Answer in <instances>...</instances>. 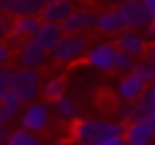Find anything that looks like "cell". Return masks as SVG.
Wrapping results in <instances>:
<instances>
[{"mask_svg": "<svg viewBox=\"0 0 155 145\" xmlns=\"http://www.w3.org/2000/svg\"><path fill=\"white\" fill-rule=\"evenodd\" d=\"M99 34H121L126 27H124V19L119 14L116 7H107L102 12H97V27H94Z\"/></svg>", "mask_w": 155, "mask_h": 145, "instance_id": "2e32d148", "label": "cell"}, {"mask_svg": "<svg viewBox=\"0 0 155 145\" xmlns=\"http://www.w3.org/2000/svg\"><path fill=\"white\" fill-rule=\"evenodd\" d=\"M0 104H2L10 114H15V116H19V114H22V109H24V102H22L15 92H7V94L0 99Z\"/></svg>", "mask_w": 155, "mask_h": 145, "instance_id": "603a6c76", "label": "cell"}, {"mask_svg": "<svg viewBox=\"0 0 155 145\" xmlns=\"http://www.w3.org/2000/svg\"><path fill=\"white\" fill-rule=\"evenodd\" d=\"M150 102L143 97V99H138V102H128V104H121L119 106V123H124V126H128V123H133V121H145L148 118V114H150Z\"/></svg>", "mask_w": 155, "mask_h": 145, "instance_id": "5bb4252c", "label": "cell"}, {"mask_svg": "<svg viewBox=\"0 0 155 145\" xmlns=\"http://www.w3.org/2000/svg\"><path fill=\"white\" fill-rule=\"evenodd\" d=\"M15 58H17L19 68H24V70H39L41 65H46L48 53H46L34 39H29V41H24V44L15 51Z\"/></svg>", "mask_w": 155, "mask_h": 145, "instance_id": "ba28073f", "label": "cell"}, {"mask_svg": "<svg viewBox=\"0 0 155 145\" xmlns=\"http://www.w3.org/2000/svg\"><path fill=\"white\" fill-rule=\"evenodd\" d=\"M7 145H46V143H44L41 135H36V133H29V130H24V128H15V130H10V135H7Z\"/></svg>", "mask_w": 155, "mask_h": 145, "instance_id": "ffe728a7", "label": "cell"}, {"mask_svg": "<svg viewBox=\"0 0 155 145\" xmlns=\"http://www.w3.org/2000/svg\"><path fill=\"white\" fill-rule=\"evenodd\" d=\"M12 92L24 102V106L31 104V102H39V94L44 92L41 72H39V70L17 68V70H15V80H12Z\"/></svg>", "mask_w": 155, "mask_h": 145, "instance_id": "277c9868", "label": "cell"}, {"mask_svg": "<svg viewBox=\"0 0 155 145\" xmlns=\"http://www.w3.org/2000/svg\"><path fill=\"white\" fill-rule=\"evenodd\" d=\"M145 10L150 14V24H155V0H145Z\"/></svg>", "mask_w": 155, "mask_h": 145, "instance_id": "f1b7e54d", "label": "cell"}, {"mask_svg": "<svg viewBox=\"0 0 155 145\" xmlns=\"http://www.w3.org/2000/svg\"><path fill=\"white\" fill-rule=\"evenodd\" d=\"M148 123H150V128H153V133H155V109H150V114H148V118H145Z\"/></svg>", "mask_w": 155, "mask_h": 145, "instance_id": "d6a6232c", "label": "cell"}, {"mask_svg": "<svg viewBox=\"0 0 155 145\" xmlns=\"http://www.w3.org/2000/svg\"><path fill=\"white\" fill-rule=\"evenodd\" d=\"M114 46H116L121 53L131 56V58L145 56V51H148L145 34H140V31H131V29H124L121 34H116V39H114Z\"/></svg>", "mask_w": 155, "mask_h": 145, "instance_id": "9c48e42d", "label": "cell"}, {"mask_svg": "<svg viewBox=\"0 0 155 145\" xmlns=\"http://www.w3.org/2000/svg\"><path fill=\"white\" fill-rule=\"evenodd\" d=\"M153 145H155V143H153Z\"/></svg>", "mask_w": 155, "mask_h": 145, "instance_id": "e575fe53", "label": "cell"}, {"mask_svg": "<svg viewBox=\"0 0 155 145\" xmlns=\"http://www.w3.org/2000/svg\"><path fill=\"white\" fill-rule=\"evenodd\" d=\"M145 99H148V102H150V106L155 109V85H150V87L145 89Z\"/></svg>", "mask_w": 155, "mask_h": 145, "instance_id": "f546056e", "label": "cell"}, {"mask_svg": "<svg viewBox=\"0 0 155 145\" xmlns=\"http://www.w3.org/2000/svg\"><path fill=\"white\" fill-rule=\"evenodd\" d=\"M124 140H126V145H153L155 143V133H153L148 121H133V123L126 126Z\"/></svg>", "mask_w": 155, "mask_h": 145, "instance_id": "9a60e30c", "label": "cell"}, {"mask_svg": "<svg viewBox=\"0 0 155 145\" xmlns=\"http://www.w3.org/2000/svg\"><path fill=\"white\" fill-rule=\"evenodd\" d=\"M145 41H148V46H155V24H150L145 29Z\"/></svg>", "mask_w": 155, "mask_h": 145, "instance_id": "83f0119b", "label": "cell"}, {"mask_svg": "<svg viewBox=\"0 0 155 145\" xmlns=\"http://www.w3.org/2000/svg\"><path fill=\"white\" fill-rule=\"evenodd\" d=\"M53 111L58 114L61 121H70V123L80 121V109H78V104H75L70 97H63V99L53 102Z\"/></svg>", "mask_w": 155, "mask_h": 145, "instance_id": "ac0fdd59", "label": "cell"}, {"mask_svg": "<svg viewBox=\"0 0 155 145\" xmlns=\"http://www.w3.org/2000/svg\"><path fill=\"white\" fill-rule=\"evenodd\" d=\"M39 27H41V19H39V17H17V19H15V24H12L10 46L17 51L24 41H29V39H34V36H36Z\"/></svg>", "mask_w": 155, "mask_h": 145, "instance_id": "8fae6325", "label": "cell"}, {"mask_svg": "<svg viewBox=\"0 0 155 145\" xmlns=\"http://www.w3.org/2000/svg\"><path fill=\"white\" fill-rule=\"evenodd\" d=\"M145 89H148V85H145L136 72H131V75H126V77H121V80L116 82V94H119V99H121L124 104L143 99V97H145Z\"/></svg>", "mask_w": 155, "mask_h": 145, "instance_id": "7c38bea8", "label": "cell"}, {"mask_svg": "<svg viewBox=\"0 0 155 145\" xmlns=\"http://www.w3.org/2000/svg\"><path fill=\"white\" fill-rule=\"evenodd\" d=\"M116 56H119V48L111 41H99V44L90 46L85 63L99 72H114L116 70Z\"/></svg>", "mask_w": 155, "mask_h": 145, "instance_id": "5b68a950", "label": "cell"}, {"mask_svg": "<svg viewBox=\"0 0 155 145\" xmlns=\"http://www.w3.org/2000/svg\"><path fill=\"white\" fill-rule=\"evenodd\" d=\"M15 118H19V116L10 114V111H7V109H5L2 104H0V128H7V126H10L12 121H15Z\"/></svg>", "mask_w": 155, "mask_h": 145, "instance_id": "4316f807", "label": "cell"}, {"mask_svg": "<svg viewBox=\"0 0 155 145\" xmlns=\"http://www.w3.org/2000/svg\"><path fill=\"white\" fill-rule=\"evenodd\" d=\"M116 10H119V14H121L126 29L140 31V29H148V27H150V14H148V10H145V2L128 0V2L116 5Z\"/></svg>", "mask_w": 155, "mask_h": 145, "instance_id": "8992f818", "label": "cell"}, {"mask_svg": "<svg viewBox=\"0 0 155 145\" xmlns=\"http://www.w3.org/2000/svg\"><path fill=\"white\" fill-rule=\"evenodd\" d=\"M97 27V12L94 10H87V7H75V12L61 24L63 34L65 36H73V34H87L90 29Z\"/></svg>", "mask_w": 155, "mask_h": 145, "instance_id": "52a82bcc", "label": "cell"}, {"mask_svg": "<svg viewBox=\"0 0 155 145\" xmlns=\"http://www.w3.org/2000/svg\"><path fill=\"white\" fill-rule=\"evenodd\" d=\"M51 116H53V104L51 102H31L19 114V128L39 135L51 126Z\"/></svg>", "mask_w": 155, "mask_h": 145, "instance_id": "3957f363", "label": "cell"}, {"mask_svg": "<svg viewBox=\"0 0 155 145\" xmlns=\"http://www.w3.org/2000/svg\"><path fill=\"white\" fill-rule=\"evenodd\" d=\"M12 58H15V48L7 41H0V68H7Z\"/></svg>", "mask_w": 155, "mask_h": 145, "instance_id": "484cf974", "label": "cell"}, {"mask_svg": "<svg viewBox=\"0 0 155 145\" xmlns=\"http://www.w3.org/2000/svg\"><path fill=\"white\" fill-rule=\"evenodd\" d=\"M12 80H15V70L7 65V68H0V99L12 92Z\"/></svg>", "mask_w": 155, "mask_h": 145, "instance_id": "cb8c5ba5", "label": "cell"}, {"mask_svg": "<svg viewBox=\"0 0 155 145\" xmlns=\"http://www.w3.org/2000/svg\"><path fill=\"white\" fill-rule=\"evenodd\" d=\"M12 24H15V19L10 14L0 12V41H5L7 36H12Z\"/></svg>", "mask_w": 155, "mask_h": 145, "instance_id": "d4e9b609", "label": "cell"}, {"mask_svg": "<svg viewBox=\"0 0 155 145\" xmlns=\"http://www.w3.org/2000/svg\"><path fill=\"white\" fill-rule=\"evenodd\" d=\"M136 65H138L136 58H131V56H126V53L119 51V56H116V70H114V72H121V75L126 77V75H131V72L136 70Z\"/></svg>", "mask_w": 155, "mask_h": 145, "instance_id": "7402d4cb", "label": "cell"}, {"mask_svg": "<svg viewBox=\"0 0 155 145\" xmlns=\"http://www.w3.org/2000/svg\"><path fill=\"white\" fill-rule=\"evenodd\" d=\"M7 135H10V130L7 128H0V145H7Z\"/></svg>", "mask_w": 155, "mask_h": 145, "instance_id": "836d02e7", "label": "cell"}, {"mask_svg": "<svg viewBox=\"0 0 155 145\" xmlns=\"http://www.w3.org/2000/svg\"><path fill=\"white\" fill-rule=\"evenodd\" d=\"M133 72H136V75H138L148 87H150V85H155V65H153L150 60H145V58H143V60H138V65H136V70H133Z\"/></svg>", "mask_w": 155, "mask_h": 145, "instance_id": "44dd1931", "label": "cell"}, {"mask_svg": "<svg viewBox=\"0 0 155 145\" xmlns=\"http://www.w3.org/2000/svg\"><path fill=\"white\" fill-rule=\"evenodd\" d=\"M90 51V41L85 34H73V36H63L61 44L51 51V60L58 65H75L80 60L87 58Z\"/></svg>", "mask_w": 155, "mask_h": 145, "instance_id": "7a4b0ae2", "label": "cell"}, {"mask_svg": "<svg viewBox=\"0 0 155 145\" xmlns=\"http://www.w3.org/2000/svg\"><path fill=\"white\" fill-rule=\"evenodd\" d=\"M102 145H126V140H124V135H116V138H109V140H104Z\"/></svg>", "mask_w": 155, "mask_h": 145, "instance_id": "4dcf8cb0", "label": "cell"}, {"mask_svg": "<svg viewBox=\"0 0 155 145\" xmlns=\"http://www.w3.org/2000/svg\"><path fill=\"white\" fill-rule=\"evenodd\" d=\"M73 12H75V5L73 2H68V0H51V2L44 5L39 19L46 22V24H63Z\"/></svg>", "mask_w": 155, "mask_h": 145, "instance_id": "4fadbf2b", "label": "cell"}, {"mask_svg": "<svg viewBox=\"0 0 155 145\" xmlns=\"http://www.w3.org/2000/svg\"><path fill=\"white\" fill-rule=\"evenodd\" d=\"M65 34H63V29H61V24H46V22H41V27H39V31H36V36H34V41L51 56V51L61 44V39H63Z\"/></svg>", "mask_w": 155, "mask_h": 145, "instance_id": "e0dca14e", "label": "cell"}, {"mask_svg": "<svg viewBox=\"0 0 155 145\" xmlns=\"http://www.w3.org/2000/svg\"><path fill=\"white\" fill-rule=\"evenodd\" d=\"M44 97H46V102H58V99H63L65 97V80L61 77V75H51L46 82H44V92H41Z\"/></svg>", "mask_w": 155, "mask_h": 145, "instance_id": "d6986e66", "label": "cell"}, {"mask_svg": "<svg viewBox=\"0 0 155 145\" xmlns=\"http://www.w3.org/2000/svg\"><path fill=\"white\" fill-rule=\"evenodd\" d=\"M46 145H73V140H65V138H56V140H48Z\"/></svg>", "mask_w": 155, "mask_h": 145, "instance_id": "1f68e13d", "label": "cell"}, {"mask_svg": "<svg viewBox=\"0 0 155 145\" xmlns=\"http://www.w3.org/2000/svg\"><path fill=\"white\" fill-rule=\"evenodd\" d=\"M73 145H102L109 138L124 135L126 126L107 118H80L73 123Z\"/></svg>", "mask_w": 155, "mask_h": 145, "instance_id": "6da1fadb", "label": "cell"}, {"mask_svg": "<svg viewBox=\"0 0 155 145\" xmlns=\"http://www.w3.org/2000/svg\"><path fill=\"white\" fill-rule=\"evenodd\" d=\"M44 0H0V12L10 14L12 19L17 17H39L44 10Z\"/></svg>", "mask_w": 155, "mask_h": 145, "instance_id": "30bf717a", "label": "cell"}]
</instances>
